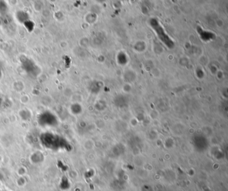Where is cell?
I'll return each instance as SVG.
<instances>
[{"label":"cell","mask_w":228,"mask_h":191,"mask_svg":"<svg viewBox=\"0 0 228 191\" xmlns=\"http://www.w3.org/2000/svg\"><path fill=\"white\" fill-rule=\"evenodd\" d=\"M40 142L43 147L52 151L68 150L70 144L60 135L52 132H45L40 136Z\"/></svg>","instance_id":"cell-1"},{"label":"cell","mask_w":228,"mask_h":191,"mask_svg":"<svg viewBox=\"0 0 228 191\" xmlns=\"http://www.w3.org/2000/svg\"><path fill=\"white\" fill-rule=\"evenodd\" d=\"M39 125L43 128H53L58 125V117L50 111H44L40 113L37 118Z\"/></svg>","instance_id":"cell-2"},{"label":"cell","mask_w":228,"mask_h":191,"mask_svg":"<svg viewBox=\"0 0 228 191\" xmlns=\"http://www.w3.org/2000/svg\"><path fill=\"white\" fill-rule=\"evenodd\" d=\"M21 62L22 68L28 74L35 76L38 74V73L39 72L38 66L35 64L32 60L29 59V58H23Z\"/></svg>","instance_id":"cell-3"},{"label":"cell","mask_w":228,"mask_h":191,"mask_svg":"<svg viewBox=\"0 0 228 191\" xmlns=\"http://www.w3.org/2000/svg\"><path fill=\"white\" fill-rule=\"evenodd\" d=\"M16 19L19 23L25 25L27 22L30 21V16L27 13L24 11H19L16 13Z\"/></svg>","instance_id":"cell-4"},{"label":"cell","mask_w":228,"mask_h":191,"mask_svg":"<svg viewBox=\"0 0 228 191\" xmlns=\"http://www.w3.org/2000/svg\"><path fill=\"white\" fill-rule=\"evenodd\" d=\"M7 9V5L4 1H0V13H4Z\"/></svg>","instance_id":"cell-5"},{"label":"cell","mask_w":228,"mask_h":191,"mask_svg":"<svg viewBox=\"0 0 228 191\" xmlns=\"http://www.w3.org/2000/svg\"><path fill=\"white\" fill-rule=\"evenodd\" d=\"M1 156H0V162H1Z\"/></svg>","instance_id":"cell-6"}]
</instances>
